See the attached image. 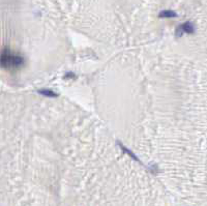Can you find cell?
I'll return each instance as SVG.
<instances>
[{"label":"cell","instance_id":"7a4b0ae2","mask_svg":"<svg viewBox=\"0 0 207 206\" xmlns=\"http://www.w3.org/2000/svg\"><path fill=\"white\" fill-rule=\"evenodd\" d=\"M183 33H187V34H193L195 33V26L192 22L187 21L186 23L179 25L175 30V35L177 37H180L183 35Z\"/></svg>","mask_w":207,"mask_h":206},{"label":"cell","instance_id":"277c9868","mask_svg":"<svg viewBox=\"0 0 207 206\" xmlns=\"http://www.w3.org/2000/svg\"><path fill=\"white\" fill-rule=\"evenodd\" d=\"M176 17H177V14H176L174 10H162V12L158 14V18L161 19H172V18H176Z\"/></svg>","mask_w":207,"mask_h":206},{"label":"cell","instance_id":"6da1fadb","mask_svg":"<svg viewBox=\"0 0 207 206\" xmlns=\"http://www.w3.org/2000/svg\"><path fill=\"white\" fill-rule=\"evenodd\" d=\"M25 65V58L18 53L4 48L0 52V66L6 71H18Z\"/></svg>","mask_w":207,"mask_h":206},{"label":"cell","instance_id":"5b68a950","mask_svg":"<svg viewBox=\"0 0 207 206\" xmlns=\"http://www.w3.org/2000/svg\"><path fill=\"white\" fill-rule=\"evenodd\" d=\"M37 92L41 94V95L47 96V97H57L58 96V93H56L55 91L51 90V89H47V88L38 89Z\"/></svg>","mask_w":207,"mask_h":206},{"label":"cell","instance_id":"3957f363","mask_svg":"<svg viewBox=\"0 0 207 206\" xmlns=\"http://www.w3.org/2000/svg\"><path fill=\"white\" fill-rule=\"evenodd\" d=\"M117 144H118V146L120 147V148H121V150L124 152V154H128V155H130V157H131V158H133L134 161H136V162H138L139 164H141V165H143V163H142L141 161H140V158H139L138 157H137V155H136L135 154H134V152L131 151V150L128 149L127 147H125V146L123 145V144L121 143V142H120V141H117Z\"/></svg>","mask_w":207,"mask_h":206},{"label":"cell","instance_id":"8992f818","mask_svg":"<svg viewBox=\"0 0 207 206\" xmlns=\"http://www.w3.org/2000/svg\"><path fill=\"white\" fill-rule=\"evenodd\" d=\"M75 77H77V76L74 73H72V72H71V73H68V74L65 75V78H75Z\"/></svg>","mask_w":207,"mask_h":206}]
</instances>
